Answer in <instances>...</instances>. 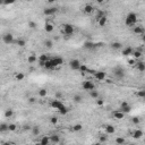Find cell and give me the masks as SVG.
I'll return each mask as SVG.
<instances>
[{
    "mask_svg": "<svg viewBox=\"0 0 145 145\" xmlns=\"http://www.w3.org/2000/svg\"><path fill=\"white\" fill-rule=\"evenodd\" d=\"M136 23H137V14H135L134 11L127 14L126 18H125V25L133 28L134 26H136Z\"/></svg>",
    "mask_w": 145,
    "mask_h": 145,
    "instance_id": "cell-1",
    "label": "cell"
},
{
    "mask_svg": "<svg viewBox=\"0 0 145 145\" xmlns=\"http://www.w3.org/2000/svg\"><path fill=\"white\" fill-rule=\"evenodd\" d=\"M61 27H62V33L65 34L67 38H69L70 35H72L74 32H75V27L72 26V24H68V23H66V24L61 25Z\"/></svg>",
    "mask_w": 145,
    "mask_h": 145,
    "instance_id": "cell-2",
    "label": "cell"
},
{
    "mask_svg": "<svg viewBox=\"0 0 145 145\" xmlns=\"http://www.w3.org/2000/svg\"><path fill=\"white\" fill-rule=\"evenodd\" d=\"M82 87H83V90L88 91V92H91V91H94V90H95L94 83H93L92 81H90V79H86V81H84L83 84H82Z\"/></svg>",
    "mask_w": 145,
    "mask_h": 145,
    "instance_id": "cell-3",
    "label": "cell"
},
{
    "mask_svg": "<svg viewBox=\"0 0 145 145\" xmlns=\"http://www.w3.org/2000/svg\"><path fill=\"white\" fill-rule=\"evenodd\" d=\"M119 111H121L122 113H129L131 111V106H130V104L128 103V102H126V101H124V102H121L120 103V106H119V109H118Z\"/></svg>",
    "mask_w": 145,
    "mask_h": 145,
    "instance_id": "cell-4",
    "label": "cell"
},
{
    "mask_svg": "<svg viewBox=\"0 0 145 145\" xmlns=\"http://www.w3.org/2000/svg\"><path fill=\"white\" fill-rule=\"evenodd\" d=\"M69 67H70V69H72V70H79V68H81V66H82V62L78 60V59H71V60L69 61Z\"/></svg>",
    "mask_w": 145,
    "mask_h": 145,
    "instance_id": "cell-5",
    "label": "cell"
},
{
    "mask_svg": "<svg viewBox=\"0 0 145 145\" xmlns=\"http://www.w3.org/2000/svg\"><path fill=\"white\" fill-rule=\"evenodd\" d=\"M113 75H115L116 78L118 79H122L125 77V70L121 67H116L113 69Z\"/></svg>",
    "mask_w": 145,
    "mask_h": 145,
    "instance_id": "cell-6",
    "label": "cell"
},
{
    "mask_svg": "<svg viewBox=\"0 0 145 145\" xmlns=\"http://www.w3.org/2000/svg\"><path fill=\"white\" fill-rule=\"evenodd\" d=\"M2 41L5 44H11L14 43V35L11 33H6L2 35Z\"/></svg>",
    "mask_w": 145,
    "mask_h": 145,
    "instance_id": "cell-7",
    "label": "cell"
},
{
    "mask_svg": "<svg viewBox=\"0 0 145 145\" xmlns=\"http://www.w3.org/2000/svg\"><path fill=\"white\" fill-rule=\"evenodd\" d=\"M133 33L136 34V35H143L145 33V27L142 26V25H136V26L133 27Z\"/></svg>",
    "mask_w": 145,
    "mask_h": 145,
    "instance_id": "cell-8",
    "label": "cell"
},
{
    "mask_svg": "<svg viewBox=\"0 0 145 145\" xmlns=\"http://www.w3.org/2000/svg\"><path fill=\"white\" fill-rule=\"evenodd\" d=\"M50 60H51V62H52V65H53L54 68H57V67H59V66L63 65V59L61 58V57H54V58L50 59Z\"/></svg>",
    "mask_w": 145,
    "mask_h": 145,
    "instance_id": "cell-9",
    "label": "cell"
},
{
    "mask_svg": "<svg viewBox=\"0 0 145 145\" xmlns=\"http://www.w3.org/2000/svg\"><path fill=\"white\" fill-rule=\"evenodd\" d=\"M58 11V8L57 7H50V8H45L43 10V14L45 16H51V15H54V14Z\"/></svg>",
    "mask_w": 145,
    "mask_h": 145,
    "instance_id": "cell-10",
    "label": "cell"
},
{
    "mask_svg": "<svg viewBox=\"0 0 145 145\" xmlns=\"http://www.w3.org/2000/svg\"><path fill=\"white\" fill-rule=\"evenodd\" d=\"M94 76H95V78L97 79V81H100V82H102V81H104L105 79V72L104 71H102V70H100V71H95L94 72Z\"/></svg>",
    "mask_w": 145,
    "mask_h": 145,
    "instance_id": "cell-11",
    "label": "cell"
},
{
    "mask_svg": "<svg viewBox=\"0 0 145 145\" xmlns=\"http://www.w3.org/2000/svg\"><path fill=\"white\" fill-rule=\"evenodd\" d=\"M83 10H84V13H85V14L91 15V14L94 11V6H93V5H91V4H86L85 6H84Z\"/></svg>",
    "mask_w": 145,
    "mask_h": 145,
    "instance_id": "cell-12",
    "label": "cell"
},
{
    "mask_svg": "<svg viewBox=\"0 0 145 145\" xmlns=\"http://www.w3.org/2000/svg\"><path fill=\"white\" fill-rule=\"evenodd\" d=\"M136 69L138 70L139 72H144L145 71V62L144 61H137L135 65Z\"/></svg>",
    "mask_w": 145,
    "mask_h": 145,
    "instance_id": "cell-13",
    "label": "cell"
},
{
    "mask_svg": "<svg viewBox=\"0 0 145 145\" xmlns=\"http://www.w3.org/2000/svg\"><path fill=\"white\" fill-rule=\"evenodd\" d=\"M62 105H63V103L60 101V100L56 99V100H53V101L51 102V106H52V108H54V109H57V110H59Z\"/></svg>",
    "mask_w": 145,
    "mask_h": 145,
    "instance_id": "cell-14",
    "label": "cell"
},
{
    "mask_svg": "<svg viewBox=\"0 0 145 145\" xmlns=\"http://www.w3.org/2000/svg\"><path fill=\"white\" fill-rule=\"evenodd\" d=\"M112 117L115 118V119H124V117H125V113H122L121 111H119V110H116V111H113L112 112Z\"/></svg>",
    "mask_w": 145,
    "mask_h": 145,
    "instance_id": "cell-15",
    "label": "cell"
},
{
    "mask_svg": "<svg viewBox=\"0 0 145 145\" xmlns=\"http://www.w3.org/2000/svg\"><path fill=\"white\" fill-rule=\"evenodd\" d=\"M133 52H134L133 48H131V47H127V48H125V49L122 50L121 54L124 57H128V56H130V54H133Z\"/></svg>",
    "mask_w": 145,
    "mask_h": 145,
    "instance_id": "cell-16",
    "label": "cell"
},
{
    "mask_svg": "<svg viewBox=\"0 0 145 145\" xmlns=\"http://www.w3.org/2000/svg\"><path fill=\"white\" fill-rule=\"evenodd\" d=\"M142 136H144L143 130H140V129H135V130H134L133 137L135 138V139H139V138H142Z\"/></svg>",
    "mask_w": 145,
    "mask_h": 145,
    "instance_id": "cell-17",
    "label": "cell"
},
{
    "mask_svg": "<svg viewBox=\"0 0 145 145\" xmlns=\"http://www.w3.org/2000/svg\"><path fill=\"white\" fill-rule=\"evenodd\" d=\"M53 29H54V25L52 24V23H45L44 31L47 32V33H51V32H53Z\"/></svg>",
    "mask_w": 145,
    "mask_h": 145,
    "instance_id": "cell-18",
    "label": "cell"
},
{
    "mask_svg": "<svg viewBox=\"0 0 145 145\" xmlns=\"http://www.w3.org/2000/svg\"><path fill=\"white\" fill-rule=\"evenodd\" d=\"M50 140H51V143L58 144V143L60 142V136H59L58 134H52V135H50Z\"/></svg>",
    "mask_w": 145,
    "mask_h": 145,
    "instance_id": "cell-19",
    "label": "cell"
},
{
    "mask_svg": "<svg viewBox=\"0 0 145 145\" xmlns=\"http://www.w3.org/2000/svg\"><path fill=\"white\" fill-rule=\"evenodd\" d=\"M115 131H116L115 126H112V125H108V126H105V134H108V135H112V134H115Z\"/></svg>",
    "mask_w": 145,
    "mask_h": 145,
    "instance_id": "cell-20",
    "label": "cell"
},
{
    "mask_svg": "<svg viewBox=\"0 0 145 145\" xmlns=\"http://www.w3.org/2000/svg\"><path fill=\"white\" fill-rule=\"evenodd\" d=\"M50 142H51V140H50V136H42L40 139V143L42 145H49Z\"/></svg>",
    "mask_w": 145,
    "mask_h": 145,
    "instance_id": "cell-21",
    "label": "cell"
},
{
    "mask_svg": "<svg viewBox=\"0 0 145 145\" xmlns=\"http://www.w3.org/2000/svg\"><path fill=\"white\" fill-rule=\"evenodd\" d=\"M47 61H49V57H48V54H47V53H42V54H40V57H39V62L45 63Z\"/></svg>",
    "mask_w": 145,
    "mask_h": 145,
    "instance_id": "cell-22",
    "label": "cell"
},
{
    "mask_svg": "<svg viewBox=\"0 0 145 145\" xmlns=\"http://www.w3.org/2000/svg\"><path fill=\"white\" fill-rule=\"evenodd\" d=\"M36 61H39V58H36L35 54H29L27 57V62L28 63H35Z\"/></svg>",
    "mask_w": 145,
    "mask_h": 145,
    "instance_id": "cell-23",
    "label": "cell"
},
{
    "mask_svg": "<svg viewBox=\"0 0 145 145\" xmlns=\"http://www.w3.org/2000/svg\"><path fill=\"white\" fill-rule=\"evenodd\" d=\"M106 22H108V18H106V16H103L101 19L97 20V24H99L100 27H104V26H105V24H106Z\"/></svg>",
    "mask_w": 145,
    "mask_h": 145,
    "instance_id": "cell-24",
    "label": "cell"
},
{
    "mask_svg": "<svg viewBox=\"0 0 145 145\" xmlns=\"http://www.w3.org/2000/svg\"><path fill=\"white\" fill-rule=\"evenodd\" d=\"M72 100H74L75 103H82V101H83V96H82L81 94H75L74 96H72Z\"/></svg>",
    "mask_w": 145,
    "mask_h": 145,
    "instance_id": "cell-25",
    "label": "cell"
},
{
    "mask_svg": "<svg viewBox=\"0 0 145 145\" xmlns=\"http://www.w3.org/2000/svg\"><path fill=\"white\" fill-rule=\"evenodd\" d=\"M111 48H112L113 50H119V49H121V48H122V44L120 42H117V41H116V42L111 43Z\"/></svg>",
    "mask_w": 145,
    "mask_h": 145,
    "instance_id": "cell-26",
    "label": "cell"
},
{
    "mask_svg": "<svg viewBox=\"0 0 145 145\" xmlns=\"http://www.w3.org/2000/svg\"><path fill=\"white\" fill-rule=\"evenodd\" d=\"M44 68H45V69H48V70H53V69H56V68L53 67V65H52L51 60H49V61H47V62H45Z\"/></svg>",
    "mask_w": 145,
    "mask_h": 145,
    "instance_id": "cell-27",
    "label": "cell"
},
{
    "mask_svg": "<svg viewBox=\"0 0 145 145\" xmlns=\"http://www.w3.org/2000/svg\"><path fill=\"white\" fill-rule=\"evenodd\" d=\"M16 44L20 48H24L25 45H26V41H25L24 39H18V40L16 41Z\"/></svg>",
    "mask_w": 145,
    "mask_h": 145,
    "instance_id": "cell-28",
    "label": "cell"
},
{
    "mask_svg": "<svg viewBox=\"0 0 145 145\" xmlns=\"http://www.w3.org/2000/svg\"><path fill=\"white\" fill-rule=\"evenodd\" d=\"M94 43L92 42V41H86V42H84V48L85 49H92V48H94Z\"/></svg>",
    "mask_w": 145,
    "mask_h": 145,
    "instance_id": "cell-29",
    "label": "cell"
},
{
    "mask_svg": "<svg viewBox=\"0 0 145 145\" xmlns=\"http://www.w3.org/2000/svg\"><path fill=\"white\" fill-rule=\"evenodd\" d=\"M136 95H137V97H139V99L145 100V90H139V91H137Z\"/></svg>",
    "mask_w": 145,
    "mask_h": 145,
    "instance_id": "cell-30",
    "label": "cell"
},
{
    "mask_svg": "<svg viewBox=\"0 0 145 145\" xmlns=\"http://www.w3.org/2000/svg\"><path fill=\"white\" fill-rule=\"evenodd\" d=\"M142 56H143V53H142V51H139V50H135V51L133 52L134 59H139Z\"/></svg>",
    "mask_w": 145,
    "mask_h": 145,
    "instance_id": "cell-31",
    "label": "cell"
},
{
    "mask_svg": "<svg viewBox=\"0 0 145 145\" xmlns=\"http://www.w3.org/2000/svg\"><path fill=\"white\" fill-rule=\"evenodd\" d=\"M32 134H33L34 136L40 135V127H39V126H34V127H32Z\"/></svg>",
    "mask_w": 145,
    "mask_h": 145,
    "instance_id": "cell-32",
    "label": "cell"
},
{
    "mask_svg": "<svg viewBox=\"0 0 145 145\" xmlns=\"http://www.w3.org/2000/svg\"><path fill=\"white\" fill-rule=\"evenodd\" d=\"M13 116H14L13 109H7V110L5 111V117H6V118H11Z\"/></svg>",
    "mask_w": 145,
    "mask_h": 145,
    "instance_id": "cell-33",
    "label": "cell"
},
{
    "mask_svg": "<svg viewBox=\"0 0 145 145\" xmlns=\"http://www.w3.org/2000/svg\"><path fill=\"white\" fill-rule=\"evenodd\" d=\"M58 111L60 112V115H63V116H65V115H67V113H68V108L65 105V104H63V105L61 106V108L59 109Z\"/></svg>",
    "mask_w": 145,
    "mask_h": 145,
    "instance_id": "cell-34",
    "label": "cell"
},
{
    "mask_svg": "<svg viewBox=\"0 0 145 145\" xmlns=\"http://www.w3.org/2000/svg\"><path fill=\"white\" fill-rule=\"evenodd\" d=\"M15 78L17 79L18 82H20V81H23V79L25 78V75H24V72H17V74L15 75Z\"/></svg>",
    "mask_w": 145,
    "mask_h": 145,
    "instance_id": "cell-35",
    "label": "cell"
},
{
    "mask_svg": "<svg viewBox=\"0 0 145 145\" xmlns=\"http://www.w3.org/2000/svg\"><path fill=\"white\" fill-rule=\"evenodd\" d=\"M82 129H83V125L82 124H76L72 126V130L74 131H82Z\"/></svg>",
    "mask_w": 145,
    "mask_h": 145,
    "instance_id": "cell-36",
    "label": "cell"
},
{
    "mask_svg": "<svg viewBox=\"0 0 145 145\" xmlns=\"http://www.w3.org/2000/svg\"><path fill=\"white\" fill-rule=\"evenodd\" d=\"M47 94H48L47 88H40V90H39V95H40L41 97H45Z\"/></svg>",
    "mask_w": 145,
    "mask_h": 145,
    "instance_id": "cell-37",
    "label": "cell"
},
{
    "mask_svg": "<svg viewBox=\"0 0 145 145\" xmlns=\"http://www.w3.org/2000/svg\"><path fill=\"white\" fill-rule=\"evenodd\" d=\"M103 16H105V14H104V11H102V10H97L96 11V16H95V19L96 20H99V19H101Z\"/></svg>",
    "mask_w": 145,
    "mask_h": 145,
    "instance_id": "cell-38",
    "label": "cell"
},
{
    "mask_svg": "<svg viewBox=\"0 0 145 145\" xmlns=\"http://www.w3.org/2000/svg\"><path fill=\"white\" fill-rule=\"evenodd\" d=\"M125 138L124 137H120V136H118V137H116V143H117L118 145H124L125 144Z\"/></svg>",
    "mask_w": 145,
    "mask_h": 145,
    "instance_id": "cell-39",
    "label": "cell"
},
{
    "mask_svg": "<svg viewBox=\"0 0 145 145\" xmlns=\"http://www.w3.org/2000/svg\"><path fill=\"white\" fill-rule=\"evenodd\" d=\"M44 45H45V48H48V49H51V48L53 47V42H52V40H45Z\"/></svg>",
    "mask_w": 145,
    "mask_h": 145,
    "instance_id": "cell-40",
    "label": "cell"
},
{
    "mask_svg": "<svg viewBox=\"0 0 145 145\" xmlns=\"http://www.w3.org/2000/svg\"><path fill=\"white\" fill-rule=\"evenodd\" d=\"M90 96L92 97V99L97 100V99H99V93H97L95 90L94 91H91V92H90Z\"/></svg>",
    "mask_w": 145,
    "mask_h": 145,
    "instance_id": "cell-41",
    "label": "cell"
},
{
    "mask_svg": "<svg viewBox=\"0 0 145 145\" xmlns=\"http://www.w3.org/2000/svg\"><path fill=\"white\" fill-rule=\"evenodd\" d=\"M6 130H8V124H6V122H2L1 125H0V131H6Z\"/></svg>",
    "mask_w": 145,
    "mask_h": 145,
    "instance_id": "cell-42",
    "label": "cell"
},
{
    "mask_svg": "<svg viewBox=\"0 0 145 145\" xmlns=\"http://www.w3.org/2000/svg\"><path fill=\"white\" fill-rule=\"evenodd\" d=\"M27 26H28L31 29H35L36 27H38V24H36L35 22H32V20H31V22H28V24H27Z\"/></svg>",
    "mask_w": 145,
    "mask_h": 145,
    "instance_id": "cell-43",
    "label": "cell"
},
{
    "mask_svg": "<svg viewBox=\"0 0 145 145\" xmlns=\"http://www.w3.org/2000/svg\"><path fill=\"white\" fill-rule=\"evenodd\" d=\"M17 129V126L15 124H8V130L9 131H15Z\"/></svg>",
    "mask_w": 145,
    "mask_h": 145,
    "instance_id": "cell-44",
    "label": "cell"
},
{
    "mask_svg": "<svg viewBox=\"0 0 145 145\" xmlns=\"http://www.w3.org/2000/svg\"><path fill=\"white\" fill-rule=\"evenodd\" d=\"M131 122H133L134 125H138L140 122V118L139 117H133L131 118Z\"/></svg>",
    "mask_w": 145,
    "mask_h": 145,
    "instance_id": "cell-45",
    "label": "cell"
},
{
    "mask_svg": "<svg viewBox=\"0 0 145 145\" xmlns=\"http://www.w3.org/2000/svg\"><path fill=\"white\" fill-rule=\"evenodd\" d=\"M87 70H88V68L87 67H86V66L85 65H83V63H82V66H81V68H79V71H81L82 72V74H85V72L86 71H87Z\"/></svg>",
    "mask_w": 145,
    "mask_h": 145,
    "instance_id": "cell-46",
    "label": "cell"
},
{
    "mask_svg": "<svg viewBox=\"0 0 145 145\" xmlns=\"http://www.w3.org/2000/svg\"><path fill=\"white\" fill-rule=\"evenodd\" d=\"M50 122H51L52 125L58 124V118H57V117H51V118H50Z\"/></svg>",
    "mask_w": 145,
    "mask_h": 145,
    "instance_id": "cell-47",
    "label": "cell"
},
{
    "mask_svg": "<svg viewBox=\"0 0 145 145\" xmlns=\"http://www.w3.org/2000/svg\"><path fill=\"white\" fill-rule=\"evenodd\" d=\"M99 140H100V143H104L106 140V136L105 135H101L99 137Z\"/></svg>",
    "mask_w": 145,
    "mask_h": 145,
    "instance_id": "cell-48",
    "label": "cell"
},
{
    "mask_svg": "<svg viewBox=\"0 0 145 145\" xmlns=\"http://www.w3.org/2000/svg\"><path fill=\"white\" fill-rule=\"evenodd\" d=\"M103 103H104V101H103V100H102V99H100V97L96 100V104H97V105L102 106V105H103Z\"/></svg>",
    "mask_w": 145,
    "mask_h": 145,
    "instance_id": "cell-49",
    "label": "cell"
},
{
    "mask_svg": "<svg viewBox=\"0 0 145 145\" xmlns=\"http://www.w3.org/2000/svg\"><path fill=\"white\" fill-rule=\"evenodd\" d=\"M56 97H57V100H60L61 97H62V94H61V92H56Z\"/></svg>",
    "mask_w": 145,
    "mask_h": 145,
    "instance_id": "cell-50",
    "label": "cell"
},
{
    "mask_svg": "<svg viewBox=\"0 0 145 145\" xmlns=\"http://www.w3.org/2000/svg\"><path fill=\"white\" fill-rule=\"evenodd\" d=\"M28 102H29V103H35L36 99H35V97H33V96H31V97H28Z\"/></svg>",
    "mask_w": 145,
    "mask_h": 145,
    "instance_id": "cell-51",
    "label": "cell"
},
{
    "mask_svg": "<svg viewBox=\"0 0 145 145\" xmlns=\"http://www.w3.org/2000/svg\"><path fill=\"white\" fill-rule=\"evenodd\" d=\"M142 41H143V42L145 43V33H144V34H143V35H142Z\"/></svg>",
    "mask_w": 145,
    "mask_h": 145,
    "instance_id": "cell-52",
    "label": "cell"
},
{
    "mask_svg": "<svg viewBox=\"0 0 145 145\" xmlns=\"http://www.w3.org/2000/svg\"><path fill=\"white\" fill-rule=\"evenodd\" d=\"M34 145H42V144H41L40 142H38V143H35V144H34Z\"/></svg>",
    "mask_w": 145,
    "mask_h": 145,
    "instance_id": "cell-53",
    "label": "cell"
},
{
    "mask_svg": "<svg viewBox=\"0 0 145 145\" xmlns=\"http://www.w3.org/2000/svg\"><path fill=\"white\" fill-rule=\"evenodd\" d=\"M94 145H102L101 143H96V144H94Z\"/></svg>",
    "mask_w": 145,
    "mask_h": 145,
    "instance_id": "cell-54",
    "label": "cell"
},
{
    "mask_svg": "<svg viewBox=\"0 0 145 145\" xmlns=\"http://www.w3.org/2000/svg\"><path fill=\"white\" fill-rule=\"evenodd\" d=\"M129 145H134V144H129Z\"/></svg>",
    "mask_w": 145,
    "mask_h": 145,
    "instance_id": "cell-55",
    "label": "cell"
}]
</instances>
